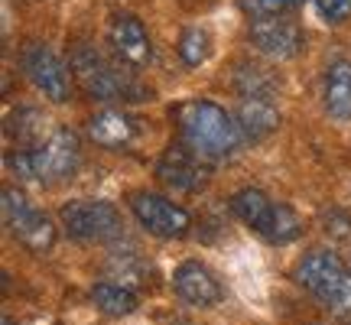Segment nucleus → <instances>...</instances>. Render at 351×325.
Returning a JSON list of instances; mask_svg holds the SVG:
<instances>
[{"label":"nucleus","instance_id":"f257e3e1","mask_svg":"<svg viewBox=\"0 0 351 325\" xmlns=\"http://www.w3.org/2000/svg\"><path fill=\"white\" fill-rule=\"evenodd\" d=\"M176 127L186 147L205 156V160H228L241 153L244 147V130H241L238 117H231L225 108H218L215 101H182L176 108Z\"/></svg>","mask_w":351,"mask_h":325},{"label":"nucleus","instance_id":"f03ea898","mask_svg":"<svg viewBox=\"0 0 351 325\" xmlns=\"http://www.w3.org/2000/svg\"><path fill=\"white\" fill-rule=\"evenodd\" d=\"M72 78L88 98L95 101H143L147 88L124 75L117 65H111L95 46H75L72 49Z\"/></svg>","mask_w":351,"mask_h":325},{"label":"nucleus","instance_id":"7ed1b4c3","mask_svg":"<svg viewBox=\"0 0 351 325\" xmlns=\"http://www.w3.org/2000/svg\"><path fill=\"white\" fill-rule=\"evenodd\" d=\"M231 212L251 228L254 234H261L270 244H289L302 234V221L296 218L293 208L276 205L263 195L261 189H241L231 195Z\"/></svg>","mask_w":351,"mask_h":325},{"label":"nucleus","instance_id":"20e7f679","mask_svg":"<svg viewBox=\"0 0 351 325\" xmlns=\"http://www.w3.org/2000/svg\"><path fill=\"white\" fill-rule=\"evenodd\" d=\"M296 276L326 309L351 315V270L339 261V254H328V250L306 254Z\"/></svg>","mask_w":351,"mask_h":325},{"label":"nucleus","instance_id":"39448f33","mask_svg":"<svg viewBox=\"0 0 351 325\" xmlns=\"http://www.w3.org/2000/svg\"><path fill=\"white\" fill-rule=\"evenodd\" d=\"M62 228L69 238L75 241H114L124 234V221L121 212L111 202H95V199H78L69 202L62 208Z\"/></svg>","mask_w":351,"mask_h":325},{"label":"nucleus","instance_id":"423d86ee","mask_svg":"<svg viewBox=\"0 0 351 325\" xmlns=\"http://www.w3.org/2000/svg\"><path fill=\"white\" fill-rule=\"evenodd\" d=\"M29 162H33V179L56 186L69 176H75L78 162H82V143L69 127H59L29 150Z\"/></svg>","mask_w":351,"mask_h":325},{"label":"nucleus","instance_id":"0eeeda50","mask_svg":"<svg viewBox=\"0 0 351 325\" xmlns=\"http://www.w3.org/2000/svg\"><path fill=\"white\" fill-rule=\"evenodd\" d=\"M20 65H23L26 78H29L49 101H56V104L69 101V95H72V78L65 72L62 59H59L49 46L29 43L23 49V56H20Z\"/></svg>","mask_w":351,"mask_h":325},{"label":"nucleus","instance_id":"6e6552de","mask_svg":"<svg viewBox=\"0 0 351 325\" xmlns=\"http://www.w3.org/2000/svg\"><path fill=\"white\" fill-rule=\"evenodd\" d=\"M130 212L140 221V228H147L156 238H182L192 225V218L182 205H176L156 192H137L130 199Z\"/></svg>","mask_w":351,"mask_h":325},{"label":"nucleus","instance_id":"1a4fd4ad","mask_svg":"<svg viewBox=\"0 0 351 325\" xmlns=\"http://www.w3.org/2000/svg\"><path fill=\"white\" fill-rule=\"evenodd\" d=\"M208 162L212 160L199 156V153L192 150V147H186V143H173V147L160 156L156 176H160L169 189H176V192H202V189L208 186V176H212Z\"/></svg>","mask_w":351,"mask_h":325},{"label":"nucleus","instance_id":"9d476101","mask_svg":"<svg viewBox=\"0 0 351 325\" xmlns=\"http://www.w3.org/2000/svg\"><path fill=\"white\" fill-rule=\"evenodd\" d=\"M251 36L254 49L270 56V59H293L302 49V29L293 20H287V13H270V16H251Z\"/></svg>","mask_w":351,"mask_h":325},{"label":"nucleus","instance_id":"9b49d317","mask_svg":"<svg viewBox=\"0 0 351 325\" xmlns=\"http://www.w3.org/2000/svg\"><path fill=\"white\" fill-rule=\"evenodd\" d=\"M173 289L182 302H189V306H202V309L218 306L221 296H225V289H221V283H218V276L199 261H186V263L176 267Z\"/></svg>","mask_w":351,"mask_h":325},{"label":"nucleus","instance_id":"f8f14e48","mask_svg":"<svg viewBox=\"0 0 351 325\" xmlns=\"http://www.w3.org/2000/svg\"><path fill=\"white\" fill-rule=\"evenodd\" d=\"M111 46H114V52H117V59L127 65H134V69H143V65L153 59V46H150V36H147V26L140 23L137 16H130V13L114 16Z\"/></svg>","mask_w":351,"mask_h":325},{"label":"nucleus","instance_id":"ddd939ff","mask_svg":"<svg viewBox=\"0 0 351 325\" xmlns=\"http://www.w3.org/2000/svg\"><path fill=\"white\" fill-rule=\"evenodd\" d=\"M137 134H140L137 121L124 111H101L88 121V137L95 140L98 147H108V150L130 147L137 140Z\"/></svg>","mask_w":351,"mask_h":325},{"label":"nucleus","instance_id":"4468645a","mask_svg":"<svg viewBox=\"0 0 351 325\" xmlns=\"http://www.w3.org/2000/svg\"><path fill=\"white\" fill-rule=\"evenodd\" d=\"M322 98H326V111L339 121H351V62L339 59L326 69L322 78Z\"/></svg>","mask_w":351,"mask_h":325},{"label":"nucleus","instance_id":"2eb2a0df","mask_svg":"<svg viewBox=\"0 0 351 325\" xmlns=\"http://www.w3.org/2000/svg\"><path fill=\"white\" fill-rule=\"evenodd\" d=\"M10 231L16 234V241H20L26 250H33V254H46V250H52V244H56V238H59V231H56V225H52V218L46 212H36V208L26 212Z\"/></svg>","mask_w":351,"mask_h":325},{"label":"nucleus","instance_id":"dca6fc26","mask_svg":"<svg viewBox=\"0 0 351 325\" xmlns=\"http://www.w3.org/2000/svg\"><path fill=\"white\" fill-rule=\"evenodd\" d=\"M238 124L247 140H263L280 127V114L267 98H244L238 108Z\"/></svg>","mask_w":351,"mask_h":325},{"label":"nucleus","instance_id":"f3484780","mask_svg":"<svg viewBox=\"0 0 351 325\" xmlns=\"http://www.w3.org/2000/svg\"><path fill=\"white\" fill-rule=\"evenodd\" d=\"M91 302H95L104 315H130L137 309L134 289L124 287V283H114V280L95 283V287H91Z\"/></svg>","mask_w":351,"mask_h":325},{"label":"nucleus","instance_id":"a211bd4d","mask_svg":"<svg viewBox=\"0 0 351 325\" xmlns=\"http://www.w3.org/2000/svg\"><path fill=\"white\" fill-rule=\"evenodd\" d=\"M234 88L241 91V98H267L276 91V78L261 69V65H251V62H241L238 72H234Z\"/></svg>","mask_w":351,"mask_h":325},{"label":"nucleus","instance_id":"6ab92c4d","mask_svg":"<svg viewBox=\"0 0 351 325\" xmlns=\"http://www.w3.org/2000/svg\"><path fill=\"white\" fill-rule=\"evenodd\" d=\"M150 274L153 270L147 267V261L140 254H114L111 261H108V276H111L114 283H124L130 289L143 287L150 280Z\"/></svg>","mask_w":351,"mask_h":325},{"label":"nucleus","instance_id":"aec40b11","mask_svg":"<svg viewBox=\"0 0 351 325\" xmlns=\"http://www.w3.org/2000/svg\"><path fill=\"white\" fill-rule=\"evenodd\" d=\"M208 33L205 29H186L182 39H179V59L189 65V69H195L208 59Z\"/></svg>","mask_w":351,"mask_h":325},{"label":"nucleus","instance_id":"412c9836","mask_svg":"<svg viewBox=\"0 0 351 325\" xmlns=\"http://www.w3.org/2000/svg\"><path fill=\"white\" fill-rule=\"evenodd\" d=\"M0 208H3V221H7V228H13L20 218H23L26 212H33V205H29V199H26L20 189H13V186H7L3 189V195H0Z\"/></svg>","mask_w":351,"mask_h":325},{"label":"nucleus","instance_id":"4be33fe9","mask_svg":"<svg viewBox=\"0 0 351 325\" xmlns=\"http://www.w3.org/2000/svg\"><path fill=\"white\" fill-rule=\"evenodd\" d=\"M300 7V0H241V10L247 16H270V13H289Z\"/></svg>","mask_w":351,"mask_h":325},{"label":"nucleus","instance_id":"5701e85b","mask_svg":"<svg viewBox=\"0 0 351 325\" xmlns=\"http://www.w3.org/2000/svg\"><path fill=\"white\" fill-rule=\"evenodd\" d=\"M348 16H351V0H339L335 10L328 13V23H345Z\"/></svg>","mask_w":351,"mask_h":325},{"label":"nucleus","instance_id":"b1692460","mask_svg":"<svg viewBox=\"0 0 351 325\" xmlns=\"http://www.w3.org/2000/svg\"><path fill=\"white\" fill-rule=\"evenodd\" d=\"M335 3H339V0H315V7H319V13H322L326 20H328V13L335 10Z\"/></svg>","mask_w":351,"mask_h":325},{"label":"nucleus","instance_id":"393cba45","mask_svg":"<svg viewBox=\"0 0 351 325\" xmlns=\"http://www.w3.org/2000/svg\"><path fill=\"white\" fill-rule=\"evenodd\" d=\"M3 325H16V322H13V319H3Z\"/></svg>","mask_w":351,"mask_h":325}]
</instances>
